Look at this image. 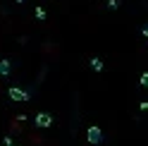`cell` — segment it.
I'll return each mask as SVG.
<instances>
[{"label": "cell", "mask_w": 148, "mask_h": 146, "mask_svg": "<svg viewBox=\"0 0 148 146\" xmlns=\"http://www.w3.org/2000/svg\"><path fill=\"white\" fill-rule=\"evenodd\" d=\"M34 14H36V17H38V19H41V22L45 19V17H48V14H45V10H43V7H36V12H34Z\"/></svg>", "instance_id": "6"}, {"label": "cell", "mask_w": 148, "mask_h": 146, "mask_svg": "<svg viewBox=\"0 0 148 146\" xmlns=\"http://www.w3.org/2000/svg\"><path fill=\"white\" fill-rule=\"evenodd\" d=\"M143 36H146V39H148V24L143 26Z\"/></svg>", "instance_id": "10"}, {"label": "cell", "mask_w": 148, "mask_h": 146, "mask_svg": "<svg viewBox=\"0 0 148 146\" xmlns=\"http://www.w3.org/2000/svg\"><path fill=\"white\" fill-rule=\"evenodd\" d=\"M7 96H10L12 101H29V91H24L19 86H10L7 89Z\"/></svg>", "instance_id": "1"}, {"label": "cell", "mask_w": 148, "mask_h": 146, "mask_svg": "<svg viewBox=\"0 0 148 146\" xmlns=\"http://www.w3.org/2000/svg\"><path fill=\"white\" fill-rule=\"evenodd\" d=\"M10 70H12L10 60H0V77H7V74H10Z\"/></svg>", "instance_id": "4"}, {"label": "cell", "mask_w": 148, "mask_h": 146, "mask_svg": "<svg viewBox=\"0 0 148 146\" xmlns=\"http://www.w3.org/2000/svg\"><path fill=\"white\" fill-rule=\"evenodd\" d=\"M34 122H36L38 129H45V127L53 125V115H50V113H38V115L34 117Z\"/></svg>", "instance_id": "2"}, {"label": "cell", "mask_w": 148, "mask_h": 146, "mask_svg": "<svg viewBox=\"0 0 148 146\" xmlns=\"http://www.w3.org/2000/svg\"><path fill=\"white\" fill-rule=\"evenodd\" d=\"M91 67H93L96 72H103V60L100 58H91Z\"/></svg>", "instance_id": "5"}, {"label": "cell", "mask_w": 148, "mask_h": 146, "mask_svg": "<svg viewBox=\"0 0 148 146\" xmlns=\"http://www.w3.org/2000/svg\"><path fill=\"white\" fill-rule=\"evenodd\" d=\"M86 139H88V144H100L103 141V132H100V127H88V132H86Z\"/></svg>", "instance_id": "3"}, {"label": "cell", "mask_w": 148, "mask_h": 146, "mask_svg": "<svg viewBox=\"0 0 148 146\" xmlns=\"http://www.w3.org/2000/svg\"><path fill=\"white\" fill-rule=\"evenodd\" d=\"M141 110H143V113H148V101H143V103H141Z\"/></svg>", "instance_id": "9"}, {"label": "cell", "mask_w": 148, "mask_h": 146, "mask_svg": "<svg viewBox=\"0 0 148 146\" xmlns=\"http://www.w3.org/2000/svg\"><path fill=\"white\" fill-rule=\"evenodd\" d=\"M17 3H24V0H17Z\"/></svg>", "instance_id": "11"}, {"label": "cell", "mask_w": 148, "mask_h": 146, "mask_svg": "<svg viewBox=\"0 0 148 146\" xmlns=\"http://www.w3.org/2000/svg\"><path fill=\"white\" fill-rule=\"evenodd\" d=\"M10 146H14V144H10Z\"/></svg>", "instance_id": "12"}, {"label": "cell", "mask_w": 148, "mask_h": 146, "mask_svg": "<svg viewBox=\"0 0 148 146\" xmlns=\"http://www.w3.org/2000/svg\"><path fill=\"white\" fill-rule=\"evenodd\" d=\"M138 81H141L143 86H148V72H143V74H141V79H138Z\"/></svg>", "instance_id": "8"}, {"label": "cell", "mask_w": 148, "mask_h": 146, "mask_svg": "<svg viewBox=\"0 0 148 146\" xmlns=\"http://www.w3.org/2000/svg\"><path fill=\"white\" fill-rule=\"evenodd\" d=\"M108 7H110V10H117V7H119V0H108Z\"/></svg>", "instance_id": "7"}]
</instances>
